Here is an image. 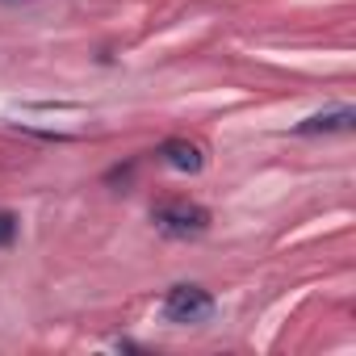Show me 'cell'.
I'll use <instances>...</instances> for the list:
<instances>
[{"mask_svg": "<svg viewBox=\"0 0 356 356\" xmlns=\"http://www.w3.org/2000/svg\"><path fill=\"white\" fill-rule=\"evenodd\" d=\"M151 222L172 235V239H197L210 231V210L197 206V202H185V197H176V202H159L151 210Z\"/></svg>", "mask_w": 356, "mask_h": 356, "instance_id": "6da1fadb", "label": "cell"}, {"mask_svg": "<svg viewBox=\"0 0 356 356\" xmlns=\"http://www.w3.org/2000/svg\"><path fill=\"white\" fill-rule=\"evenodd\" d=\"M214 314V298L202 285H172L163 298V318L168 323H206Z\"/></svg>", "mask_w": 356, "mask_h": 356, "instance_id": "7a4b0ae2", "label": "cell"}, {"mask_svg": "<svg viewBox=\"0 0 356 356\" xmlns=\"http://www.w3.org/2000/svg\"><path fill=\"white\" fill-rule=\"evenodd\" d=\"M159 159L168 168H176V172H202L206 168V151L197 143H189V138H168L159 147Z\"/></svg>", "mask_w": 356, "mask_h": 356, "instance_id": "3957f363", "label": "cell"}, {"mask_svg": "<svg viewBox=\"0 0 356 356\" xmlns=\"http://www.w3.org/2000/svg\"><path fill=\"white\" fill-rule=\"evenodd\" d=\"M352 122H356V109H352V105H339V109H331V113H314V118L298 122L293 130H298V134H348Z\"/></svg>", "mask_w": 356, "mask_h": 356, "instance_id": "277c9868", "label": "cell"}, {"mask_svg": "<svg viewBox=\"0 0 356 356\" xmlns=\"http://www.w3.org/2000/svg\"><path fill=\"white\" fill-rule=\"evenodd\" d=\"M17 214H9V210H0V248H9L13 239H17Z\"/></svg>", "mask_w": 356, "mask_h": 356, "instance_id": "5b68a950", "label": "cell"}]
</instances>
